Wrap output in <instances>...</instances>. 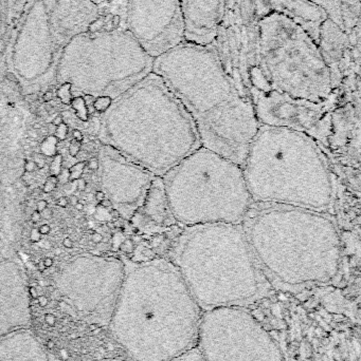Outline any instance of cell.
Listing matches in <instances>:
<instances>
[{
  "mask_svg": "<svg viewBox=\"0 0 361 361\" xmlns=\"http://www.w3.org/2000/svg\"><path fill=\"white\" fill-rule=\"evenodd\" d=\"M72 140H76V141H78L82 143L84 137H83L82 133H81L80 130H78V129H76V130L72 131Z\"/></svg>",
  "mask_w": 361,
  "mask_h": 361,
  "instance_id": "7bdbcfd3",
  "label": "cell"
},
{
  "mask_svg": "<svg viewBox=\"0 0 361 361\" xmlns=\"http://www.w3.org/2000/svg\"><path fill=\"white\" fill-rule=\"evenodd\" d=\"M196 349L205 361H285L271 333L242 307L203 312Z\"/></svg>",
  "mask_w": 361,
  "mask_h": 361,
  "instance_id": "8fae6325",
  "label": "cell"
},
{
  "mask_svg": "<svg viewBox=\"0 0 361 361\" xmlns=\"http://www.w3.org/2000/svg\"><path fill=\"white\" fill-rule=\"evenodd\" d=\"M69 169H61V173L57 177L59 180V184L61 183V184L65 185L69 183Z\"/></svg>",
  "mask_w": 361,
  "mask_h": 361,
  "instance_id": "e575fe53",
  "label": "cell"
},
{
  "mask_svg": "<svg viewBox=\"0 0 361 361\" xmlns=\"http://www.w3.org/2000/svg\"><path fill=\"white\" fill-rule=\"evenodd\" d=\"M105 199V193L103 192V191H97L95 192V200H97V202L103 201V200Z\"/></svg>",
  "mask_w": 361,
  "mask_h": 361,
  "instance_id": "f5cc1de1",
  "label": "cell"
},
{
  "mask_svg": "<svg viewBox=\"0 0 361 361\" xmlns=\"http://www.w3.org/2000/svg\"><path fill=\"white\" fill-rule=\"evenodd\" d=\"M259 20L271 14H279L302 27L318 44L322 23L329 18L326 10L311 0H254Z\"/></svg>",
  "mask_w": 361,
  "mask_h": 361,
  "instance_id": "e0dca14e",
  "label": "cell"
},
{
  "mask_svg": "<svg viewBox=\"0 0 361 361\" xmlns=\"http://www.w3.org/2000/svg\"><path fill=\"white\" fill-rule=\"evenodd\" d=\"M42 99H44L45 103H49V102L52 101L53 99V93L51 91H47L45 93L44 97H42Z\"/></svg>",
  "mask_w": 361,
  "mask_h": 361,
  "instance_id": "f907efd6",
  "label": "cell"
},
{
  "mask_svg": "<svg viewBox=\"0 0 361 361\" xmlns=\"http://www.w3.org/2000/svg\"><path fill=\"white\" fill-rule=\"evenodd\" d=\"M40 240H42V235H40L38 228H32L31 233H30V241H31L32 243H37Z\"/></svg>",
  "mask_w": 361,
  "mask_h": 361,
  "instance_id": "d590c367",
  "label": "cell"
},
{
  "mask_svg": "<svg viewBox=\"0 0 361 361\" xmlns=\"http://www.w3.org/2000/svg\"><path fill=\"white\" fill-rule=\"evenodd\" d=\"M100 205L104 208H110L112 206V202L108 199H104L103 201L100 202Z\"/></svg>",
  "mask_w": 361,
  "mask_h": 361,
  "instance_id": "816d5d0a",
  "label": "cell"
},
{
  "mask_svg": "<svg viewBox=\"0 0 361 361\" xmlns=\"http://www.w3.org/2000/svg\"><path fill=\"white\" fill-rule=\"evenodd\" d=\"M57 185H59V180H57V178L50 176V177L47 179L46 182H45L44 186H42V192H53V191L57 188Z\"/></svg>",
  "mask_w": 361,
  "mask_h": 361,
  "instance_id": "4dcf8cb0",
  "label": "cell"
},
{
  "mask_svg": "<svg viewBox=\"0 0 361 361\" xmlns=\"http://www.w3.org/2000/svg\"><path fill=\"white\" fill-rule=\"evenodd\" d=\"M0 361H50L33 334L18 330L0 339Z\"/></svg>",
  "mask_w": 361,
  "mask_h": 361,
  "instance_id": "ffe728a7",
  "label": "cell"
},
{
  "mask_svg": "<svg viewBox=\"0 0 361 361\" xmlns=\"http://www.w3.org/2000/svg\"><path fill=\"white\" fill-rule=\"evenodd\" d=\"M203 310L165 258L138 265L123 281L110 326L133 361H171L196 347Z\"/></svg>",
  "mask_w": 361,
  "mask_h": 361,
  "instance_id": "6da1fadb",
  "label": "cell"
},
{
  "mask_svg": "<svg viewBox=\"0 0 361 361\" xmlns=\"http://www.w3.org/2000/svg\"><path fill=\"white\" fill-rule=\"evenodd\" d=\"M86 165L87 167L90 169V171H97V169H99V161H97V159H89L88 162L86 163Z\"/></svg>",
  "mask_w": 361,
  "mask_h": 361,
  "instance_id": "8d00e7d4",
  "label": "cell"
},
{
  "mask_svg": "<svg viewBox=\"0 0 361 361\" xmlns=\"http://www.w3.org/2000/svg\"><path fill=\"white\" fill-rule=\"evenodd\" d=\"M64 118L61 116H57L54 118H53L52 124L54 125L55 127L59 126V125L63 124Z\"/></svg>",
  "mask_w": 361,
  "mask_h": 361,
  "instance_id": "c3c4849f",
  "label": "cell"
},
{
  "mask_svg": "<svg viewBox=\"0 0 361 361\" xmlns=\"http://www.w3.org/2000/svg\"><path fill=\"white\" fill-rule=\"evenodd\" d=\"M91 1L95 2V4H97V6H101V4H107V2H110V0H91Z\"/></svg>",
  "mask_w": 361,
  "mask_h": 361,
  "instance_id": "91938a15",
  "label": "cell"
},
{
  "mask_svg": "<svg viewBox=\"0 0 361 361\" xmlns=\"http://www.w3.org/2000/svg\"><path fill=\"white\" fill-rule=\"evenodd\" d=\"M38 303H40V307H46L48 305V299H47V297L40 296L38 298Z\"/></svg>",
  "mask_w": 361,
  "mask_h": 361,
  "instance_id": "db71d44e",
  "label": "cell"
},
{
  "mask_svg": "<svg viewBox=\"0 0 361 361\" xmlns=\"http://www.w3.org/2000/svg\"><path fill=\"white\" fill-rule=\"evenodd\" d=\"M29 293L32 297H34V298H35V297L37 296V293H36V290L34 288H30Z\"/></svg>",
  "mask_w": 361,
  "mask_h": 361,
  "instance_id": "94428289",
  "label": "cell"
},
{
  "mask_svg": "<svg viewBox=\"0 0 361 361\" xmlns=\"http://www.w3.org/2000/svg\"><path fill=\"white\" fill-rule=\"evenodd\" d=\"M110 214H112V218H114V219L120 218V212H119L118 209L110 210Z\"/></svg>",
  "mask_w": 361,
  "mask_h": 361,
  "instance_id": "9f6ffc18",
  "label": "cell"
},
{
  "mask_svg": "<svg viewBox=\"0 0 361 361\" xmlns=\"http://www.w3.org/2000/svg\"><path fill=\"white\" fill-rule=\"evenodd\" d=\"M341 18L343 31L350 35L360 27V0H341Z\"/></svg>",
  "mask_w": 361,
  "mask_h": 361,
  "instance_id": "44dd1931",
  "label": "cell"
},
{
  "mask_svg": "<svg viewBox=\"0 0 361 361\" xmlns=\"http://www.w3.org/2000/svg\"><path fill=\"white\" fill-rule=\"evenodd\" d=\"M161 178L172 214L184 227L241 224L254 203L242 166L203 146Z\"/></svg>",
  "mask_w": 361,
  "mask_h": 361,
  "instance_id": "ba28073f",
  "label": "cell"
},
{
  "mask_svg": "<svg viewBox=\"0 0 361 361\" xmlns=\"http://www.w3.org/2000/svg\"><path fill=\"white\" fill-rule=\"evenodd\" d=\"M6 6H8L6 0H0V44L6 34Z\"/></svg>",
  "mask_w": 361,
  "mask_h": 361,
  "instance_id": "f1b7e54d",
  "label": "cell"
},
{
  "mask_svg": "<svg viewBox=\"0 0 361 361\" xmlns=\"http://www.w3.org/2000/svg\"><path fill=\"white\" fill-rule=\"evenodd\" d=\"M38 231H40V235H49V233H50L51 227L49 226L48 224H42L40 225V227H38Z\"/></svg>",
  "mask_w": 361,
  "mask_h": 361,
  "instance_id": "b9f144b4",
  "label": "cell"
},
{
  "mask_svg": "<svg viewBox=\"0 0 361 361\" xmlns=\"http://www.w3.org/2000/svg\"><path fill=\"white\" fill-rule=\"evenodd\" d=\"M101 361H133L131 360H123V358H110V360H104Z\"/></svg>",
  "mask_w": 361,
  "mask_h": 361,
  "instance_id": "6125c7cd",
  "label": "cell"
},
{
  "mask_svg": "<svg viewBox=\"0 0 361 361\" xmlns=\"http://www.w3.org/2000/svg\"><path fill=\"white\" fill-rule=\"evenodd\" d=\"M40 214H42V218L46 219V220H50V219L52 218V210L47 207L44 212H40Z\"/></svg>",
  "mask_w": 361,
  "mask_h": 361,
  "instance_id": "bcb514c9",
  "label": "cell"
},
{
  "mask_svg": "<svg viewBox=\"0 0 361 361\" xmlns=\"http://www.w3.org/2000/svg\"><path fill=\"white\" fill-rule=\"evenodd\" d=\"M258 44L259 19L254 11V0H229L210 46L227 75L246 97L248 78L256 63Z\"/></svg>",
  "mask_w": 361,
  "mask_h": 361,
  "instance_id": "4fadbf2b",
  "label": "cell"
},
{
  "mask_svg": "<svg viewBox=\"0 0 361 361\" xmlns=\"http://www.w3.org/2000/svg\"><path fill=\"white\" fill-rule=\"evenodd\" d=\"M68 135V126L63 123V124L59 125V126L57 127V130L54 133V137H57L59 141H65L67 139Z\"/></svg>",
  "mask_w": 361,
  "mask_h": 361,
  "instance_id": "1f68e13d",
  "label": "cell"
},
{
  "mask_svg": "<svg viewBox=\"0 0 361 361\" xmlns=\"http://www.w3.org/2000/svg\"><path fill=\"white\" fill-rule=\"evenodd\" d=\"M35 129H31V130L28 131V135H29L30 139L36 140L38 137L37 133H36Z\"/></svg>",
  "mask_w": 361,
  "mask_h": 361,
  "instance_id": "11a10c76",
  "label": "cell"
},
{
  "mask_svg": "<svg viewBox=\"0 0 361 361\" xmlns=\"http://www.w3.org/2000/svg\"><path fill=\"white\" fill-rule=\"evenodd\" d=\"M241 224L273 288L298 290L326 284L341 271L343 241L328 212L252 203Z\"/></svg>",
  "mask_w": 361,
  "mask_h": 361,
  "instance_id": "3957f363",
  "label": "cell"
},
{
  "mask_svg": "<svg viewBox=\"0 0 361 361\" xmlns=\"http://www.w3.org/2000/svg\"><path fill=\"white\" fill-rule=\"evenodd\" d=\"M31 322L29 299L16 275H0V339Z\"/></svg>",
  "mask_w": 361,
  "mask_h": 361,
  "instance_id": "ac0fdd59",
  "label": "cell"
},
{
  "mask_svg": "<svg viewBox=\"0 0 361 361\" xmlns=\"http://www.w3.org/2000/svg\"><path fill=\"white\" fill-rule=\"evenodd\" d=\"M42 128V125L38 124V123H35V124L33 125V129H35V130H40Z\"/></svg>",
  "mask_w": 361,
  "mask_h": 361,
  "instance_id": "e7e4bbea",
  "label": "cell"
},
{
  "mask_svg": "<svg viewBox=\"0 0 361 361\" xmlns=\"http://www.w3.org/2000/svg\"><path fill=\"white\" fill-rule=\"evenodd\" d=\"M311 1L315 2L318 6H321L328 13L329 17L334 20L339 27H343L341 18V0H311Z\"/></svg>",
  "mask_w": 361,
  "mask_h": 361,
  "instance_id": "7402d4cb",
  "label": "cell"
},
{
  "mask_svg": "<svg viewBox=\"0 0 361 361\" xmlns=\"http://www.w3.org/2000/svg\"><path fill=\"white\" fill-rule=\"evenodd\" d=\"M33 162L35 163L36 169H42L45 167V165L47 164V157L44 156L42 152H38V154H33Z\"/></svg>",
  "mask_w": 361,
  "mask_h": 361,
  "instance_id": "836d02e7",
  "label": "cell"
},
{
  "mask_svg": "<svg viewBox=\"0 0 361 361\" xmlns=\"http://www.w3.org/2000/svg\"><path fill=\"white\" fill-rule=\"evenodd\" d=\"M68 200H69V204L73 206L78 202V197H76V195H72V197H70Z\"/></svg>",
  "mask_w": 361,
  "mask_h": 361,
  "instance_id": "6f0895ef",
  "label": "cell"
},
{
  "mask_svg": "<svg viewBox=\"0 0 361 361\" xmlns=\"http://www.w3.org/2000/svg\"><path fill=\"white\" fill-rule=\"evenodd\" d=\"M106 20L131 34L153 59L184 39L179 0H110Z\"/></svg>",
  "mask_w": 361,
  "mask_h": 361,
  "instance_id": "7c38bea8",
  "label": "cell"
},
{
  "mask_svg": "<svg viewBox=\"0 0 361 361\" xmlns=\"http://www.w3.org/2000/svg\"><path fill=\"white\" fill-rule=\"evenodd\" d=\"M55 130H57V127H55L54 125H53V124L48 125L49 133H51V131H53V133H55Z\"/></svg>",
  "mask_w": 361,
  "mask_h": 361,
  "instance_id": "be15d7a7",
  "label": "cell"
},
{
  "mask_svg": "<svg viewBox=\"0 0 361 361\" xmlns=\"http://www.w3.org/2000/svg\"><path fill=\"white\" fill-rule=\"evenodd\" d=\"M250 99L261 125L298 131L324 145L332 139L333 99L324 103H313L267 92L251 95Z\"/></svg>",
  "mask_w": 361,
  "mask_h": 361,
  "instance_id": "5bb4252c",
  "label": "cell"
},
{
  "mask_svg": "<svg viewBox=\"0 0 361 361\" xmlns=\"http://www.w3.org/2000/svg\"><path fill=\"white\" fill-rule=\"evenodd\" d=\"M152 72L192 118L201 146L242 166L261 124L212 47L184 42L156 57Z\"/></svg>",
  "mask_w": 361,
  "mask_h": 361,
  "instance_id": "7a4b0ae2",
  "label": "cell"
},
{
  "mask_svg": "<svg viewBox=\"0 0 361 361\" xmlns=\"http://www.w3.org/2000/svg\"><path fill=\"white\" fill-rule=\"evenodd\" d=\"M40 220H42V214H40V212H37V210H34L31 214L32 222L38 223Z\"/></svg>",
  "mask_w": 361,
  "mask_h": 361,
  "instance_id": "ee69618b",
  "label": "cell"
},
{
  "mask_svg": "<svg viewBox=\"0 0 361 361\" xmlns=\"http://www.w3.org/2000/svg\"><path fill=\"white\" fill-rule=\"evenodd\" d=\"M97 21L102 25L99 30L91 27L70 40L57 70L65 82H95L106 97H117L153 71L154 59L126 30L106 19L104 25Z\"/></svg>",
  "mask_w": 361,
  "mask_h": 361,
  "instance_id": "30bf717a",
  "label": "cell"
},
{
  "mask_svg": "<svg viewBox=\"0 0 361 361\" xmlns=\"http://www.w3.org/2000/svg\"><path fill=\"white\" fill-rule=\"evenodd\" d=\"M61 167H63V156L57 152L54 157H52V161H51L50 167H49L50 176L57 177L63 169Z\"/></svg>",
  "mask_w": 361,
  "mask_h": 361,
  "instance_id": "f546056e",
  "label": "cell"
},
{
  "mask_svg": "<svg viewBox=\"0 0 361 361\" xmlns=\"http://www.w3.org/2000/svg\"><path fill=\"white\" fill-rule=\"evenodd\" d=\"M86 161H83V162L76 163V164L72 165V166L70 167L69 183L76 182V180L82 178L85 169H86Z\"/></svg>",
  "mask_w": 361,
  "mask_h": 361,
  "instance_id": "484cf974",
  "label": "cell"
},
{
  "mask_svg": "<svg viewBox=\"0 0 361 361\" xmlns=\"http://www.w3.org/2000/svg\"><path fill=\"white\" fill-rule=\"evenodd\" d=\"M74 207H76V209L78 210V212H82V210L84 209V204L78 202V203L74 205Z\"/></svg>",
  "mask_w": 361,
  "mask_h": 361,
  "instance_id": "680465c9",
  "label": "cell"
},
{
  "mask_svg": "<svg viewBox=\"0 0 361 361\" xmlns=\"http://www.w3.org/2000/svg\"><path fill=\"white\" fill-rule=\"evenodd\" d=\"M47 207H48V202H47L46 200H40V201H38L37 204H36V210H37V212H44Z\"/></svg>",
  "mask_w": 361,
  "mask_h": 361,
  "instance_id": "60d3db41",
  "label": "cell"
},
{
  "mask_svg": "<svg viewBox=\"0 0 361 361\" xmlns=\"http://www.w3.org/2000/svg\"><path fill=\"white\" fill-rule=\"evenodd\" d=\"M136 214H142L144 221L148 223L152 228L163 231L174 225H178L170 208L162 178L155 177L153 180L143 202Z\"/></svg>",
  "mask_w": 361,
  "mask_h": 361,
  "instance_id": "d6986e66",
  "label": "cell"
},
{
  "mask_svg": "<svg viewBox=\"0 0 361 361\" xmlns=\"http://www.w3.org/2000/svg\"><path fill=\"white\" fill-rule=\"evenodd\" d=\"M59 140L54 135H50L44 140L40 144V152L47 158H52L57 154V145H59Z\"/></svg>",
  "mask_w": 361,
  "mask_h": 361,
  "instance_id": "cb8c5ba5",
  "label": "cell"
},
{
  "mask_svg": "<svg viewBox=\"0 0 361 361\" xmlns=\"http://www.w3.org/2000/svg\"><path fill=\"white\" fill-rule=\"evenodd\" d=\"M120 269L106 271L95 279L70 276L61 284V297L83 319L108 326L123 284Z\"/></svg>",
  "mask_w": 361,
  "mask_h": 361,
  "instance_id": "9a60e30c",
  "label": "cell"
},
{
  "mask_svg": "<svg viewBox=\"0 0 361 361\" xmlns=\"http://www.w3.org/2000/svg\"><path fill=\"white\" fill-rule=\"evenodd\" d=\"M57 97L61 99L64 105H70L73 95H72L71 85L69 82H64L59 89H57Z\"/></svg>",
  "mask_w": 361,
  "mask_h": 361,
  "instance_id": "d4e9b609",
  "label": "cell"
},
{
  "mask_svg": "<svg viewBox=\"0 0 361 361\" xmlns=\"http://www.w3.org/2000/svg\"><path fill=\"white\" fill-rule=\"evenodd\" d=\"M70 105H71L72 109L76 111V116H78L82 122H87V121H88L89 111L86 103H85L84 97H73Z\"/></svg>",
  "mask_w": 361,
  "mask_h": 361,
  "instance_id": "603a6c76",
  "label": "cell"
},
{
  "mask_svg": "<svg viewBox=\"0 0 361 361\" xmlns=\"http://www.w3.org/2000/svg\"><path fill=\"white\" fill-rule=\"evenodd\" d=\"M76 189H78V191H84L86 190L87 188V182L86 180L78 179V180H76Z\"/></svg>",
  "mask_w": 361,
  "mask_h": 361,
  "instance_id": "ab89813d",
  "label": "cell"
},
{
  "mask_svg": "<svg viewBox=\"0 0 361 361\" xmlns=\"http://www.w3.org/2000/svg\"><path fill=\"white\" fill-rule=\"evenodd\" d=\"M246 89L249 99L275 92L324 103L335 97L330 69L318 44L302 27L279 14L259 20L258 52Z\"/></svg>",
  "mask_w": 361,
  "mask_h": 361,
  "instance_id": "52a82bcc",
  "label": "cell"
},
{
  "mask_svg": "<svg viewBox=\"0 0 361 361\" xmlns=\"http://www.w3.org/2000/svg\"><path fill=\"white\" fill-rule=\"evenodd\" d=\"M38 269H40V271H45V269H46V267H45L44 263H40V264H38Z\"/></svg>",
  "mask_w": 361,
  "mask_h": 361,
  "instance_id": "03108f58",
  "label": "cell"
},
{
  "mask_svg": "<svg viewBox=\"0 0 361 361\" xmlns=\"http://www.w3.org/2000/svg\"><path fill=\"white\" fill-rule=\"evenodd\" d=\"M63 245L64 247L70 250V248L73 247V241H72V240L70 239V238H66V239H64Z\"/></svg>",
  "mask_w": 361,
  "mask_h": 361,
  "instance_id": "7dc6e473",
  "label": "cell"
},
{
  "mask_svg": "<svg viewBox=\"0 0 361 361\" xmlns=\"http://www.w3.org/2000/svg\"><path fill=\"white\" fill-rule=\"evenodd\" d=\"M167 259L203 312L246 307L268 296L273 288L242 224L184 227L174 239Z\"/></svg>",
  "mask_w": 361,
  "mask_h": 361,
  "instance_id": "277c9868",
  "label": "cell"
},
{
  "mask_svg": "<svg viewBox=\"0 0 361 361\" xmlns=\"http://www.w3.org/2000/svg\"><path fill=\"white\" fill-rule=\"evenodd\" d=\"M36 165L32 160H27L25 162V171L27 173H33L35 171Z\"/></svg>",
  "mask_w": 361,
  "mask_h": 361,
  "instance_id": "74e56055",
  "label": "cell"
},
{
  "mask_svg": "<svg viewBox=\"0 0 361 361\" xmlns=\"http://www.w3.org/2000/svg\"><path fill=\"white\" fill-rule=\"evenodd\" d=\"M171 361H205V360H203V356L201 355L199 350L195 347Z\"/></svg>",
  "mask_w": 361,
  "mask_h": 361,
  "instance_id": "83f0119b",
  "label": "cell"
},
{
  "mask_svg": "<svg viewBox=\"0 0 361 361\" xmlns=\"http://www.w3.org/2000/svg\"><path fill=\"white\" fill-rule=\"evenodd\" d=\"M54 252H55V255H61V248H59V247L55 248Z\"/></svg>",
  "mask_w": 361,
  "mask_h": 361,
  "instance_id": "003e7915",
  "label": "cell"
},
{
  "mask_svg": "<svg viewBox=\"0 0 361 361\" xmlns=\"http://www.w3.org/2000/svg\"><path fill=\"white\" fill-rule=\"evenodd\" d=\"M101 8L91 0H25L6 42L8 78L40 88L57 69L70 40L99 20Z\"/></svg>",
  "mask_w": 361,
  "mask_h": 361,
  "instance_id": "9c48e42d",
  "label": "cell"
},
{
  "mask_svg": "<svg viewBox=\"0 0 361 361\" xmlns=\"http://www.w3.org/2000/svg\"><path fill=\"white\" fill-rule=\"evenodd\" d=\"M254 203L328 212L335 183L319 144L298 131L261 125L242 165Z\"/></svg>",
  "mask_w": 361,
  "mask_h": 361,
  "instance_id": "5b68a950",
  "label": "cell"
},
{
  "mask_svg": "<svg viewBox=\"0 0 361 361\" xmlns=\"http://www.w3.org/2000/svg\"><path fill=\"white\" fill-rule=\"evenodd\" d=\"M57 204L59 207L66 208L69 205V200H68L67 197H57Z\"/></svg>",
  "mask_w": 361,
  "mask_h": 361,
  "instance_id": "f35d334b",
  "label": "cell"
},
{
  "mask_svg": "<svg viewBox=\"0 0 361 361\" xmlns=\"http://www.w3.org/2000/svg\"><path fill=\"white\" fill-rule=\"evenodd\" d=\"M81 149H82V143L78 141H76V140H72L70 142L69 147H68V152H69V154L73 158H76L78 154L81 152Z\"/></svg>",
  "mask_w": 361,
  "mask_h": 361,
  "instance_id": "d6a6232c",
  "label": "cell"
},
{
  "mask_svg": "<svg viewBox=\"0 0 361 361\" xmlns=\"http://www.w3.org/2000/svg\"><path fill=\"white\" fill-rule=\"evenodd\" d=\"M42 263H44L45 267H46V269H49V267H52L54 261H53V259L50 258V257H47V258L44 259Z\"/></svg>",
  "mask_w": 361,
  "mask_h": 361,
  "instance_id": "681fc988",
  "label": "cell"
},
{
  "mask_svg": "<svg viewBox=\"0 0 361 361\" xmlns=\"http://www.w3.org/2000/svg\"><path fill=\"white\" fill-rule=\"evenodd\" d=\"M102 240H103V235H102L101 233H95L91 235V241L95 244L101 243Z\"/></svg>",
  "mask_w": 361,
  "mask_h": 361,
  "instance_id": "f6af8a7d",
  "label": "cell"
},
{
  "mask_svg": "<svg viewBox=\"0 0 361 361\" xmlns=\"http://www.w3.org/2000/svg\"><path fill=\"white\" fill-rule=\"evenodd\" d=\"M184 19V39L212 44L229 0H179Z\"/></svg>",
  "mask_w": 361,
  "mask_h": 361,
  "instance_id": "2e32d148",
  "label": "cell"
},
{
  "mask_svg": "<svg viewBox=\"0 0 361 361\" xmlns=\"http://www.w3.org/2000/svg\"><path fill=\"white\" fill-rule=\"evenodd\" d=\"M112 97H99L93 101V107L95 111L99 112V114H102V112H105L106 110L112 106Z\"/></svg>",
  "mask_w": 361,
  "mask_h": 361,
  "instance_id": "4316f807",
  "label": "cell"
},
{
  "mask_svg": "<svg viewBox=\"0 0 361 361\" xmlns=\"http://www.w3.org/2000/svg\"><path fill=\"white\" fill-rule=\"evenodd\" d=\"M121 144L131 162L157 177L201 147L192 118L160 76H148L123 93Z\"/></svg>",
  "mask_w": 361,
  "mask_h": 361,
  "instance_id": "8992f818",
  "label": "cell"
}]
</instances>
